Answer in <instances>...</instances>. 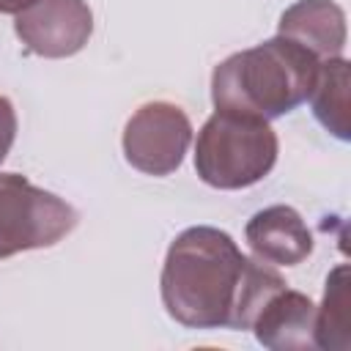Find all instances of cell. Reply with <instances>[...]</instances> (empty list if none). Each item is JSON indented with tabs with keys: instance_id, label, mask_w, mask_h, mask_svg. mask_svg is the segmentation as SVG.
I'll list each match as a JSON object with an SVG mask.
<instances>
[{
	"instance_id": "obj_9",
	"label": "cell",
	"mask_w": 351,
	"mask_h": 351,
	"mask_svg": "<svg viewBox=\"0 0 351 351\" xmlns=\"http://www.w3.org/2000/svg\"><path fill=\"white\" fill-rule=\"evenodd\" d=\"M277 36L296 41L318 60L346 49V14L335 0H296L280 14Z\"/></svg>"
},
{
	"instance_id": "obj_10",
	"label": "cell",
	"mask_w": 351,
	"mask_h": 351,
	"mask_svg": "<svg viewBox=\"0 0 351 351\" xmlns=\"http://www.w3.org/2000/svg\"><path fill=\"white\" fill-rule=\"evenodd\" d=\"M348 88H351V66L340 58H326L318 63V74L310 90V107L318 123L337 140L351 137V110H348Z\"/></svg>"
},
{
	"instance_id": "obj_4",
	"label": "cell",
	"mask_w": 351,
	"mask_h": 351,
	"mask_svg": "<svg viewBox=\"0 0 351 351\" xmlns=\"http://www.w3.org/2000/svg\"><path fill=\"white\" fill-rule=\"evenodd\" d=\"M80 214L60 195L47 192L19 173H0V261L63 241Z\"/></svg>"
},
{
	"instance_id": "obj_12",
	"label": "cell",
	"mask_w": 351,
	"mask_h": 351,
	"mask_svg": "<svg viewBox=\"0 0 351 351\" xmlns=\"http://www.w3.org/2000/svg\"><path fill=\"white\" fill-rule=\"evenodd\" d=\"M14 140H16V110H14L11 99L0 96V165L8 156Z\"/></svg>"
},
{
	"instance_id": "obj_8",
	"label": "cell",
	"mask_w": 351,
	"mask_h": 351,
	"mask_svg": "<svg viewBox=\"0 0 351 351\" xmlns=\"http://www.w3.org/2000/svg\"><path fill=\"white\" fill-rule=\"evenodd\" d=\"M244 239L252 255L271 266H296L313 252V233L293 206H269L250 217Z\"/></svg>"
},
{
	"instance_id": "obj_7",
	"label": "cell",
	"mask_w": 351,
	"mask_h": 351,
	"mask_svg": "<svg viewBox=\"0 0 351 351\" xmlns=\"http://www.w3.org/2000/svg\"><path fill=\"white\" fill-rule=\"evenodd\" d=\"M250 329L255 332V340L271 351L315 348V304L307 293L282 285L261 304Z\"/></svg>"
},
{
	"instance_id": "obj_3",
	"label": "cell",
	"mask_w": 351,
	"mask_h": 351,
	"mask_svg": "<svg viewBox=\"0 0 351 351\" xmlns=\"http://www.w3.org/2000/svg\"><path fill=\"white\" fill-rule=\"evenodd\" d=\"M280 143L269 121L217 110L195 143V170L214 189H247L277 165Z\"/></svg>"
},
{
	"instance_id": "obj_5",
	"label": "cell",
	"mask_w": 351,
	"mask_h": 351,
	"mask_svg": "<svg viewBox=\"0 0 351 351\" xmlns=\"http://www.w3.org/2000/svg\"><path fill=\"white\" fill-rule=\"evenodd\" d=\"M192 143L189 115L173 101L140 104L123 126V156L145 176H170Z\"/></svg>"
},
{
	"instance_id": "obj_6",
	"label": "cell",
	"mask_w": 351,
	"mask_h": 351,
	"mask_svg": "<svg viewBox=\"0 0 351 351\" xmlns=\"http://www.w3.org/2000/svg\"><path fill=\"white\" fill-rule=\"evenodd\" d=\"M14 33L41 58H71L93 36V11L85 0H33L14 19Z\"/></svg>"
},
{
	"instance_id": "obj_13",
	"label": "cell",
	"mask_w": 351,
	"mask_h": 351,
	"mask_svg": "<svg viewBox=\"0 0 351 351\" xmlns=\"http://www.w3.org/2000/svg\"><path fill=\"white\" fill-rule=\"evenodd\" d=\"M33 0H0V14H19L25 5H30Z\"/></svg>"
},
{
	"instance_id": "obj_1",
	"label": "cell",
	"mask_w": 351,
	"mask_h": 351,
	"mask_svg": "<svg viewBox=\"0 0 351 351\" xmlns=\"http://www.w3.org/2000/svg\"><path fill=\"white\" fill-rule=\"evenodd\" d=\"M285 285L271 263L247 258L230 233L195 225L167 247L159 291L186 329H250L261 304Z\"/></svg>"
},
{
	"instance_id": "obj_11",
	"label": "cell",
	"mask_w": 351,
	"mask_h": 351,
	"mask_svg": "<svg viewBox=\"0 0 351 351\" xmlns=\"http://www.w3.org/2000/svg\"><path fill=\"white\" fill-rule=\"evenodd\" d=\"M348 266L340 263L329 271L324 302L315 307V348L324 351H348L351 329H348Z\"/></svg>"
},
{
	"instance_id": "obj_2",
	"label": "cell",
	"mask_w": 351,
	"mask_h": 351,
	"mask_svg": "<svg viewBox=\"0 0 351 351\" xmlns=\"http://www.w3.org/2000/svg\"><path fill=\"white\" fill-rule=\"evenodd\" d=\"M318 58L291 38L274 36L250 49L228 55L211 74L214 110L255 115L263 121L280 118L307 101Z\"/></svg>"
}]
</instances>
